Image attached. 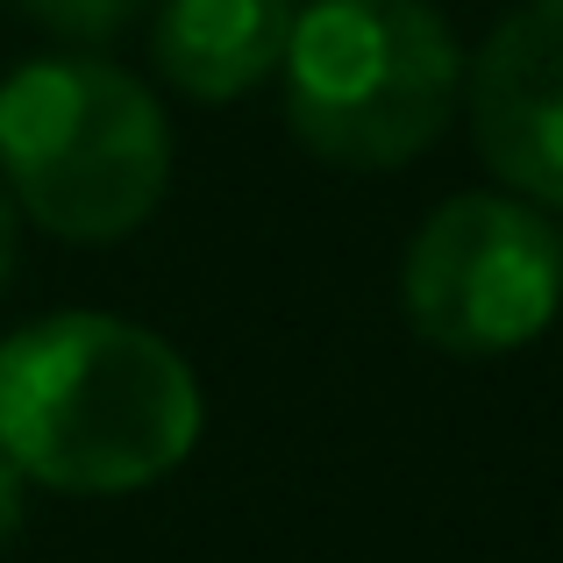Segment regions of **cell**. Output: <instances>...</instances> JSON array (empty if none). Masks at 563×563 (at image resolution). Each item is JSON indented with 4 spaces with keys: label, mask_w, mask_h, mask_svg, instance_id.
Wrapping results in <instances>:
<instances>
[{
    "label": "cell",
    "mask_w": 563,
    "mask_h": 563,
    "mask_svg": "<svg viewBox=\"0 0 563 563\" xmlns=\"http://www.w3.org/2000/svg\"><path fill=\"white\" fill-rule=\"evenodd\" d=\"M200 442V385L122 314H51L0 343V456L79 499L143 493Z\"/></svg>",
    "instance_id": "obj_1"
},
{
    "label": "cell",
    "mask_w": 563,
    "mask_h": 563,
    "mask_svg": "<svg viewBox=\"0 0 563 563\" xmlns=\"http://www.w3.org/2000/svg\"><path fill=\"white\" fill-rule=\"evenodd\" d=\"M0 186L65 243H122L172 186L165 108L108 57H36L0 86Z\"/></svg>",
    "instance_id": "obj_2"
},
{
    "label": "cell",
    "mask_w": 563,
    "mask_h": 563,
    "mask_svg": "<svg viewBox=\"0 0 563 563\" xmlns=\"http://www.w3.org/2000/svg\"><path fill=\"white\" fill-rule=\"evenodd\" d=\"M278 71L292 136L343 172L413 165L464 93L456 36L428 0H314Z\"/></svg>",
    "instance_id": "obj_3"
},
{
    "label": "cell",
    "mask_w": 563,
    "mask_h": 563,
    "mask_svg": "<svg viewBox=\"0 0 563 563\" xmlns=\"http://www.w3.org/2000/svg\"><path fill=\"white\" fill-rule=\"evenodd\" d=\"M407 321L450 357H507L563 307V235L521 192H456L407 250Z\"/></svg>",
    "instance_id": "obj_4"
},
{
    "label": "cell",
    "mask_w": 563,
    "mask_h": 563,
    "mask_svg": "<svg viewBox=\"0 0 563 563\" xmlns=\"http://www.w3.org/2000/svg\"><path fill=\"white\" fill-rule=\"evenodd\" d=\"M464 100L485 165L521 200L563 207V0H528L485 36Z\"/></svg>",
    "instance_id": "obj_5"
},
{
    "label": "cell",
    "mask_w": 563,
    "mask_h": 563,
    "mask_svg": "<svg viewBox=\"0 0 563 563\" xmlns=\"http://www.w3.org/2000/svg\"><path fill=\"white\" fill-rule=\"evenodd\" d=\"M292 0H165L151 22V57L172 93L221 108L286 65Z\"/></svg>",
    "instance_id": "obj_6"
},
{
    "label": "cell",
    "mask_w": 563,
    "mask_h": 563,
    "mask_svg": "<svg viewBox=\"0 0 563 563\" xmlns=\"http://www.w3.org/2000/svg\"><path fill=\"white\" fill-rule=\"evenodd\" d=\"M14 8L65 43H108L143 14V0H14Z\"/></svg>",
    "instance_id": "obj_7"
},
{
    "label": "cell",
    "mask_w": 563,
    "mask_h": 563,
    "mask_svg": "<svg viewBox=\"0 0 563 563\" xmlns=\"http://www.w3.org/2000/svg\"><path fill=\"white\" fill-rule=\"evenodd\" d=\"M22 507H29V478L0 456V550L14 542V528H22Z\"/></svg>",
    "instance_id": "obj_8"
},
{
    "label": "cell",
    "mask_w": 563,
    "mask_h": 563,
    "mask_svg": "<svg viewBox=\"0 0 563 563\" xmlns=\"http://www.w3.org/2000/svg\"><path fill=\"white\" fill-rule=\"evenodd\" d=\"M14 221H22V207H14V192L0 186V286H8V272H14Z\"/></svg>",
    "instance_id": "obj_9"
}]
</instances>
